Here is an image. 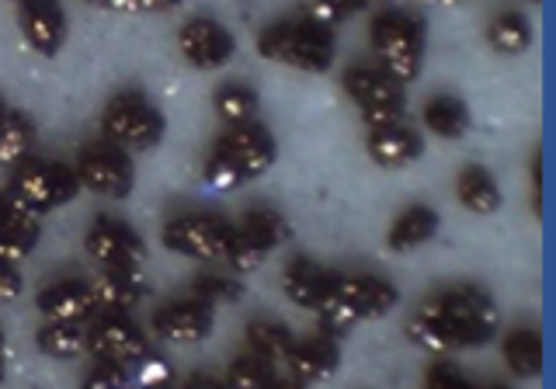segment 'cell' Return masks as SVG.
Here are the masks:
<instances>
[{
  "label": "cell",
  "instance_id": "6da1fadb",
  "mask_svg": "<svg viewBox=\"0 0 556 389\" xmlns=\"http://www.w3.org/2000/svg\"><path fill=\"white\" fill-rule=\"evenodd\" d=\"M417 313L442 330V338L448 341L452 351L480 348L486 341H494V334L501 330V310L494 306L491 292L469 286V281L431 296Z\"/></svg>",
  "mask_w": 556,
  "mask_h": 389
},
{
  "label": "cell",
  "instance_id": "7a4b0ae2",
  "mask_svg": "<svg viewBox=\"0 0 556 389\" xmlns=\"http://www.w3.org/2000/svg\"><path fill=\"white\" fill-rule=\"evenodd\" d=\"M257 52L271 63H282L303 74H327L334 66L338 39L334 32L309 22V17H295V22L268 25L257 39Z\"/></svg>",
  "mask_w": 556,
  "mask_h": 389
},
{
  "label": "cell",
  "instance_id": "3957f363",
  "mask_svg": "<svg viewBox=\"0 0 556 389\" xmlns=\"http://www.w3.org/2000/svg\"><path fill=\"white\" fill-rule=\"evenodd\" d=\"M372 52L382 63V74L396 84H410L421 77L425 60V25L404 11H382L369 25Z\"/></svg>",
  "mask_w": 556,
  "mask_h": 389
},
{
  "label": "cell",
  "instance_id": "277c9868",
  "mask_svg": "<svg viewBox=\"0 0 556 389\" xmlns=\"http://www.w3.org/2000/svg\"><path fill=\"white\" fill-rule=\"evenodd\" d=\"M101 136L126 153H147L164 139V115L143 91H118L101 112Z\"/></svg>",
  "mask_w": 556,
  "mask_h": 389
},
{
  "label": "cell",
  "instance_id": "5b68a950",
  "mask_svg": "<svg viewBox=\"0 0 556 389\" xmlns=\"http://www.w3.org/2000/svg\"><path fill=\"white\" fill-rule=\"evenodd\" d=\"M8 191L25 209H31L35 216H46V212L60 209L66 202H74L77 195H80V181H77L74 167L39 161V156H25L22 164L11 167Z\"/></svg>",
  "mask_w": 556,
  "mask_h": 389
},
{
  "label": "cell",
  "instance_id": "8992f818",
  "mask_svg": "<svg viewBox=\"0 0 556 389\" xmlns=\"http://www.w3.org/2000/svg\"><path fill=\"white\" fill-rule=\"evenodd\" d=\"M226 237H230V223L219 216H208V212H185V216L167 219L161 229V243L167 251L202 261V264L223 261Z\"/></svg>",
  "mask_w": 556,
  "mask_h": 389
},
{
  "label": "cell",
  "instance_id": "52a82bcc",
  "mask_svg": "<svg viewBox=\"0 0 556 389\" xmlns=\"http://www.w3.org/2000/svg\"><path fill=\"white\" fill-rule=\"evenodd\" d=\"M77 181L80 188L104 195V199H126L132 191L136 181V171H132V153L118 150L112 143H91L77 153Z\"/></svg>",
  "mask_w": 556,
  "mask_h": 389
},
{
  "label": "cell",
  "instance_id": "ba28073f",
  "mask_svg": "<svg viewBox=\"0 0 556 389\" xmlns=\"http://www.w3.org/2000/svg\"><path fill=\"white\" fill-rule=\"evenodd\" d=\"M84 251L91 254V261L101 272H122V275L139 272V264L147 261L143 240H139L126 223L109 219V216H98L91 223V229H87V237H84Z\"/></svg>",
  "mask_w": 556,
  "mask_h": 389
},
{
  "label": "cell",
  "instance_id": "9c48e42d",
  "mask_svg": "<svg viewBox=\"0 0 556 389\" xmlns=\"http://www.w3.org/2000/svg\"><path fill=\"white\" fill-rule=\"evenodd\" d=\"M87 351L98 362H112V365H132L136 359L147 355V338L126 313H101L98 321L87 327Z\"/></svg>",
  "mask_w": 556,
  "mask_h": 389
},
{
  "label": "cell",
  "instance_id": "30bf717a",
  "mask_svg": "<svg viewBox=\"0 0 556 389\" xmlns=\"http://www.w3.org/2000/svg\"><path fill=\"white\" fill-rule=\"evenodd\" d=\"M216 150L223 156H230L237 164V171L243 174V181L261 178L271 164H275V139L271 133L261 126V122H243V126H226V133L219 136Z\"/></svg>",
  "mask_w": 556,
  "mask_h": 389
},
{
  "label": "cell",
  "instance_id": "8fae6325",
  "mask_svg": "<svg viewBox=\"0 0 556 389\" xmlns=\"http://www.w3.org/2000/svg\"><path fill=\"white\" fill-rule=\"evenodd\" d=\"M178 52L195 70H219L233 60L237 42L213 17H191L178 28Z\"/></svg>",
  "mask_w": 556,
  "mask_h": 389
},
{
  "label": "cell",
  "instance_id": "7c38bea8",
  "mask_svg": "<svg viewBox=\"0 0 556 389\" xmlns=\"http://www.w3.org/2000/svg\"><path fill=\"white\" fill-rule=\"evenodd\" d=\"M42 216H35L14 199L8 188H0V264H22L31 258L42 237Z\"/></svg>",
  "mask_w": 556,
  "mask_h": 389
},
{
  "label": "cell",
  "instance_id": "4fadbf2b",
  "mask_svg": "<svg viewBox=\"0 0 556 389\" xmlns=\"http://www.w3.org/2000/svg\"><path fill=\"white\" fill-rule=\"evenodd\" d=\"M213 306L202 299H174V303L161 306L153 313V334L167 344H199L213 334Z\"/></svg>",
  "mask_w": 556,
  "mask_h": 389
},
{
  "label": "cell",
  "instance_id": "5bb4252c",
  "mask_svg": "<svg viewBox=\"0 0 556 389\" xmlns=\"http://www.w3.org/2000/svg\"><path fill=\"white\" fill-rule=\"evenodd\" d=\"M17 25L25 42L39 57H56L66 42V11L60 0H22L17 4Z\"/></svg>",
  "mask_w": 556,
  "mask_h": 389
},
{
  "label": "cell",
  "instance_id": "9a60e30c",
  "mask_svg": "<svg viewBox=\"0 0 556 389\" xmlns=\"http://www.w3.org/2000/svg\"><path fill=\"white\" fill-rule=\"evenodd\" d=\"M330 286L358 313V321H379L400 303L396 286L379 275H330Z\"/></svg>",
  "mask_w": 556,
  "mask_h": 389
},
{
  "label": "cell",
  "instance_id": "2e32d148",
  "mask_svg": "<svg viewBox=\"0 0 556 389\" xmlns=\"http://www.w3.org/2000/svg\"><path fill=\"white\" fill-rule=\"evenodd\" d=\"M35 306L46 316V324H87L98 313L91 281H80V278H66V281H56V286H46L39 299H35Z\"/></svg>",
  "mask_w": 556,
  "mask_h": 389
},
{
  "label": "cell",
  "instance_id": "e0dca14e",
  "mask_svg": "<svg viewBox=\"0 0 556 389\" xmlns=\"http://www.w3.org/2000/svg\"><path fill=\"white\" fill-rule=\"evenodd\" d=\"M341 365V351L334 344V338H327V334H320V338H309V341H295L289 359H286V368L289 376L295 382L303 386H313V382H324L338 373Z\"/></svg>",
  "mask_w": 556,
  "mask_h": 389
},
{
  "label": "cell",
  "instance_id": "ac0fdd59",
  "mask_svg": "<svg viewBox=\"0 0 556 389\" xmlns=\"http://www.w3.org/2000/svg\"><path fill=\"white\" fill-rule=\"evenodd\" d=\"M344 91L358 109H393L404 112V84H396L376 66H352L344 74Z\"/></svg>",
  "mask_w": 556,
  "mask_h": 389
},
{
  "label": "cell",
  "instance_id": "d6986e66",
  "mask_svg": "<svg viewBox=\"0 0 556 389\" xmlns=\"http://www.w3.org/2000/svg\"><path fill=\"white\" fill-rule=\"evenodd\" d=\"M365 150H369V156L379 167L396 171V167L414 164L417 156L425 153V143H421V136L400 122V126H390V129H372Z\"/></svg>",
  "mask_w": 556,
  "mask_h": 389
},
{
  "label": "cell",
  "instance_id": "ffe728a7",
  "mask_svg": "<svg viewBox=\"0 0 556 389\" xmlns=\"http://www.w3.org/2000/svg\"><path fill=\"white\" fill-rule=\"evenodd\" d=\"M434 234H439V212L425 202H414L393 219L387 234V247L393 254H407V251H417V247H425Z\"/></svg>",
  "mask_w": 556,
  "mask_h": 389
},
{
  "label": "cell",
  "instance_id": "44dd1931",
  "mask_svg": "<svg viewBox=\"0 0 556 389\" xmlns=\"http://www.w3.org/2000/svg\"><path fill=\"white\" fill-rule=\"evenodd\" d=\"M330 286V272H324L317 261L309 258H292L282 272V292L289 303L313 310V303L320 299V292Z\"/></svg>",
  "mask_w": 556,
  "mask_h": 389
},
{
  "label": "cell",
  "instance_id": "7402d4cb",
  "mask_svg": "<svg viewBox=\"0 0 556 389\" xmlns=\"http://www.w3.org/2000/svg\"><path fill=\"white\" fill-rule=\"evenodd\" d=\"M91 296L101 313H129L139 299L147 296V289H143V281H139V272L132 275L101 272V278L91 281Z\"/></svg>",
  "mask_w": 556,
  "mask_h": 389
},
{
  "label": "cell",
  "instance_id": "603a6c76",
  "mask_svg": "<svg viewBox=\"0 0 556 389\" xmlns=\"http://www.w3.org/2000/svg\"><path fill=\"white\" fill-rule=\"evenodd\" d=\"M456 199L463 209L473 212V216H491V212L501 209V188L491 178V171L480 164H469L456 178Z\"/></svg>",
  "mask_w": 556,
  "mask_h": 389
},
{
  "label": "cell",
  "instance_id": "cb8c5ba5",
  "mask_svg": "<svg viewBox=\"0 0 556 389\" xmlns=\"http://www.w3.org/2000/svg\"><path fill=\"white\" fill-rule=\"evenodd\" d=\"M421 122L425 129L442 136V139H463L469 133V126H473V118H469V109L456 98V95H434L425 112H421Z\"/></svg>",
  "mask_w": 556,
  "mask_h": 389
},
{
  "label": "cell",
  "instance_id": "d4e9b609",
  "mask_svg": "<svg viewBox=\"0 0 556 389\" xmlns=\"http://www.w3.org/2000/svg\"><path fill=\"white\" fill-rule=\"evenodd\" d=\"M504 362H508L511 376L518 379H535L543 373V338L539 330H511L501 344Z\"/></svg>",
  "mask_w": 556,
  "mask_h": 389
},
{
  "label": "cell",
  "instance_id": "484cf974",
  "mask_svg": "<svg viewBox=\"0 0 556 389\" xmlns=\"http://www.w3.org/2000/svg\"><path fill=\"white\" fill-rule=\"evenodd\" d=\"M35 344H39L42 355L56 362L80 359L87 351V327L84 324H42L39 334H35Z\"/></svg>",
  "mask_w": 556,
  "mask_h": 389
},
{
  "label": "cell",
  "instance_id": "4316f807",
  "mask_svg": "<svg viewBox=\"0 0 556 389\" xmlns=\"http://www.w3.org/2000/svg\"><path fill=\"white\" fill-rule=\"evenodd\" d=\"M31 143H35L31 118L25 112L8 109L4 118H0V167L22 164L25 156H31Z\"/></svg>",
  "mask_w": 556,
  "mask_h": 389
},
{
  "label": "cell",
  "instance_id": "83f0119b",
  "mask_svg": "<svg viewBox=\"0 0 556 389\" xmlns=\"http://www.w3.org/2000/svg\"><path fill=\"white\" fill-rule=\"evenodd\" d=\"M237 229L243 237H251L265 254H271L278 243L289 240V223L282 219V212H275L268 205H257V209L243 212V219H240Z\"/></svg>",
  "mask_w": 556,
  "mask_h": 389
},
{
  "label": "cell",
  "instance_id": "f1b7e54d",
  "mask_svg": "<svg viewBox=\"0 0 556 389\" xmlns=\"http://www.w3.org/2000/svg\"><path fill=\"white\" fill-rule=\"evenodd\" d=\"M292 344H295V338L289 334V327H282V324H271V321L248 324V348H251V355H257L261 362L286 365Z\"/></svg>",
  "mask_w": 556,
  "mask_h": 389
},
{
  "label": "cell",
  "instance_id": "f546056e",
  "mask_svg": "<svg viewBox=\"0 0 556 389\" xmlns=\"http://www.w3.org/2000/svg\"><path fill=\"white\" fill-rule=\"evenodd\" d=\"M486 42H491L497 57H521V52L532 46V28L521 14L508 11L491 22V28H486Z\"/></svg>",
  "mask_w": 556,
  "mask_h": 389
},
{
  "label": "cell",
  "instance_id": "4dcf8cb0",
  "mask_svg": "<svg viewBox=\"0 0 556 389\" xmlns=\"http://www.w3.org/2000/svg\"><path fill=\"white\" fill-rule=\"evenodd\" d=\"M213 109L223 126H243L257 115V91L248 84H223L213 95Z\"/></svg>",
  "mask_w": 556,
  "mask_h": 389
},
{
  "label": "cell",
  "instance_id": "1f68e13d",
  "mask_svg": "<svg viewBox=\"0 0 556 389\" xmlns=\"http://www.w3.org/2000/svg\"><path fill=\"white\" fill-rule=\"evenodd\" d=\"M309 313L317 316V324H320V330L327 334V338H341V334H348L355 324H362V321H358V313L344 303L341 292H338L334 286H327V289L320 292V299L313 303Z\"/></svg>",
  "mask_w": 556,
  "mask_h": 389
},
{
  "label": "cell",
  "instance_id": "d6a6232c",
  "mask_svg": "<svg viewBox=\"0 0 556 389\" xmlns=\"http://www.w3.org/2000/svg\"><path fill=\"white\" fill-rule=\"evenodd\" d=\"M223 261L230 264L237 275H251V272H257L261 264L268 261V254L261 251V247L251 237H243L237 226H230V237H226V254H223Z\"/></svg>",
  "mask_w": 556,
  "mask_h": 389
},
{
  "label": "cell",
  "instance_id": "836d02e7",
  "mask_svg": "<svg viewBox=\"0 0 556 389\" xmlns=\"http://www.w3.org/2000/svg\"><path fill=\"white\" fill-rule=\"evenodd\" d=\"M271 365L268 362H261L257 355H240L233 365H230V373H226V389H265L268 379H271Z\"/></svg>",
  "mask_w": 556,
  "mask_h": 389
},
{
  "label": "cell",
  "instance_id": "e575fe53",
  "mask_svg": "<svg viewBox=\"0 0 556 389\" xmlns=\"http://www.w3.org/2000/svg\"><path fill=\"white\" fill-rule=\"evenodd\" d=\"M365 4H369V0H313L309 11H306V17H309V22H317V25H324V28L334 32V25H341L344 17L358 14Z\"/></svg>",
  "mask_w": 556,
  "mask_h": 389
},
{
  "label": "cell",
  "instance_id": "d590c367",
  "mask_svg": "<svg viewBox=\"0 0 556 389\" xmlns=\"http://www.w3.org/2000/svg\"><path fill=\"white\" fill-rule=\"evenodd\" d=\"M240 286L233 278H219V275H202L195 278V286H191V296L202 299V303L208 306H219V303H233V299H240Z\"/></svg>",
  "mask_w": 556,
  "mask_h": 389
},
{
  "label": "cell",
  "instance_id": "8d00e7d4",
  "mask_svg": "<svg viewBox=\"0 0 556 389\" xmlns=\"http://www.w3.org/2000/svg\"><path fill=\"white\" fill-rule=\"evenodd\" d=\"M205 185L216 188V191H230V188H240L243 185V174L237 171V164L230 156H223L219 150H213V156L205 161Z\"/></svg>",
  "mask_w": 556,
  "mask_h": 389
},
{
  "label": "cell",
  "instance_id": "74e56055",
  "mask_svg": "<svg viewBox=\"0 0 556 389\" xmlns=\"http://www.w3.org/2000/svg\"><path fill=\"white\" fill-rule=\"evenodd\" d=\"M407 334H410V341H414L417 348H425V351H428V355H452V348H448V341L442 338V330L434 327V324H428L421 313H414V316H410Z\"/></svg>",
  "mask_w": 556,
  "mask_h": 389
},
{
  "label": "cell",
  "instance_id": "f35d334b",
  "mask_svg": "<svg viewBox=\"0 0 556 389\" xmlns=\"http://www.w3.org/2000/svg\"><path fill=\"white\" fill-rule=\"evenodd\" d=\"M132 382L139 389H156V386H167L170 382V365L161 355H147L132 362Z\"/></svg>",
  "mask_w": 556,
  "mask_h": 389
},
{
  "label": "cell",
  "instance_id": "ab89813d",
  "mask_svg": "<svg viewBox=\"0 0 556 389\" xmlns=\"http://www.w3.org/2000/svg\"><path fill=\"white\" fill-rule=\"evenodd\" d=\"M80 389H132V379L122 365L112 362H98L91 373L84 376Z\"/></svg>",
  "mask_w": 556,
  "mask_h": 389
},
{
  "label": "cell",
  "instance_id": "60d3db41",
  "mask_svg": "<svg viewBox=\"0 0 556 389\" xmlns=\"http://www.w3.org/2000/svg\"><path fill=\"white\" fill-rule=\"evenodd\" d=\"M87 4L104 8V11H118V14H156V11L178 8L181 0H87Z\"/></svg>",
  "mask_w": 556,
  "mask_h": 389
},
{
  "label": "cell",
  "instance_id": "b9f144b4",
  "mask_svg": "<svg viewBox=\"0 0 556 389\" xmlns=\"http://www.w3.org/2000/svg\"><path fill=\"white\" fill-rule=\"evenodd\" d=\"M425 389H477V386L463 376V368H459V365H452V362H434V365L428 368Z\"/></svg>",
  "mask_w": 556,
  "mask_h": 389
},
{
  "label": "cell",
  "instance_id": "7bdbcfd3",
  "mask_svg": "<svg viewBox=\"0 0 556 389\" xmlns=\"http://www.w3.org/2000/svg\"><path fill=\"white\" fill-rule=\"evenodd\" d=\"M22 292H25V278L17 275L14 264H0V306L22 299Z\"/></svg>",
  "mask_w": 556,
  "mask_h": 389
},
{
  "label": "cell",
  "instance_id": "ee69618b",
  "mask_svg": "<svg viewBox=\"0 0 556 389\" xmlns=\"http://www.w3.org/2000/svg\"><path fill=\"white\" fill-rule=\"evenodd\" d=\"M362 112V122L365 129H390V126H400L404 122V112H393V109H358Z\"/></svg>",
  "mask_w": 556,
  "mask_h": 389
},
{
  "label": "cell",
  "instance_id": "f6af8a7d",
  "mask_svg": "<svg viewBox=\"0 0 556 389\" xmlns=\"http://www.w3.org/2000/svg\"><path fill=\"white\" fill-rule=\"evenodd\" d=\"M181 389H226V382L216 379V376H202V373H199V376H188Z\"/></svg>",
  "mask_w": 556,
  "mask_h": 389
},
{
  "label": "cell",
  "instance_id": "bcb514c9",
  "mask_svg": "<svg viewBox=\"0 0 556 389\" xmlns=\"http://www.w3.org/2000/svg\"><path fill=\"white\" fill-rule=\"evenodd\" d=\"M265 389H306V386H303V382H295L292 376H289V379H278V376H271Z\"/></svg>",
  "mask_w": 556,
  "mask_h": 389
},
{
  "label": "cell",
  "instance_id": "7dc6e473",
  "mask_svg": "<svg viewBox=\"0 0 556 389\" xmlns=\"http://www.w3.org/2000/svg\"><path fill=\"white\" fill-rule=\"evenodd\" d=\"M4 359H8V338H4V334H0V382H4Z\"/></svg>",
  "mask_w": 556,
  "mask_h": 389
},
{
  "label": "cell",
  "instance_id": "c3c4849f",
  "mask_svg": "<svg viewBox=\"0 0 556 389\" xmlns=\"http://www.w3.org/2000/svg\"><path fill=\"white\" fill-rule=\"evenodd\" d=\"M431 4H456V0H431Z\"/></svg>",
  "mask_w": 556,
  "mask_h": 389
},
{
  "label": "cell",
  "instance_id": "681fc988",
  "mask_svg": "<svg viewBox=\"0 0 556 389\" xmlns=\"http://www.w3.org/2000/svg\"><path fill=\"white\" fill-rule=\"evenodd\" d=\"M156 389H181V386H174V382H167V386H156Z\"/></svg>",
  "mask_w": 556,
  "mask_h": 389
},
{
  "label": "cell",
  "instance_id": "f907efd6",
  "mask_svg": "<svg viewBox=\"0 0 556 389\" xmlns=\"http://www.w3.org/2000/svg\"><path fill=\"white\" fill-rule=\"evenodd\" d=\"M486 389H511V386H501V382H494V386H486Z\"/></svg>",
  "mask_w": 556,
  "mask_h": 389
},
{
  "label": "cell",
  "instance_id": "816d5d0a",
  "mask_svg": "<svg viewBox=\"0 0 556 389\" xmlns=\"http://www.w3.org/2000/svg\"><path fill=\"white\" fill-rule=\"evenodd\" d=\"M4 112H8V104H4V101H0V118H4Z\"/></svg>",
  "mask_w": 556,
  "mask_h": 389
},
{
  "label": "cell",
  "instance_id": "f5cc1de1",
  "mask_svg": "<svg viewBox=\"0 0 556 389\" xmlns=\"http://www.w3.org/2000/svg\"><path fill=\"white\" fill-rule=\"evenodd\" d=\"M11 4H22V0H11Z\"/></svg>",
  "mask_w": 556,
  "mask_h": 389
},
{
  "label": "cell",
  "instance_id": "db71d44e",
  "mask_svg": "<svg viewBox=\"0 0 556 389\" xmlns=\"http://www.w3.org/2000/svg\"><path fill=\"white\" fill-rule=\"evenodd\" d=\"M425 4H431V0H425Z\"/></svg>",
  "mask_w": 556,
  "mask_h": 389
},
{
  "label": "cell",
  "instance_id": "11a10c76",
  "mask_svg": "<svg viewBox=\"0 0 556 389\" xmlns=\"http://www.w3.org/2000/svg\"><path fill=\"white\" fill-rule=\"evenodd\" d=\"M532 4H539V0H532Z\"/></svg>",
  "mask_w": 556,
  "mask_h": 389
}]
</instances>
